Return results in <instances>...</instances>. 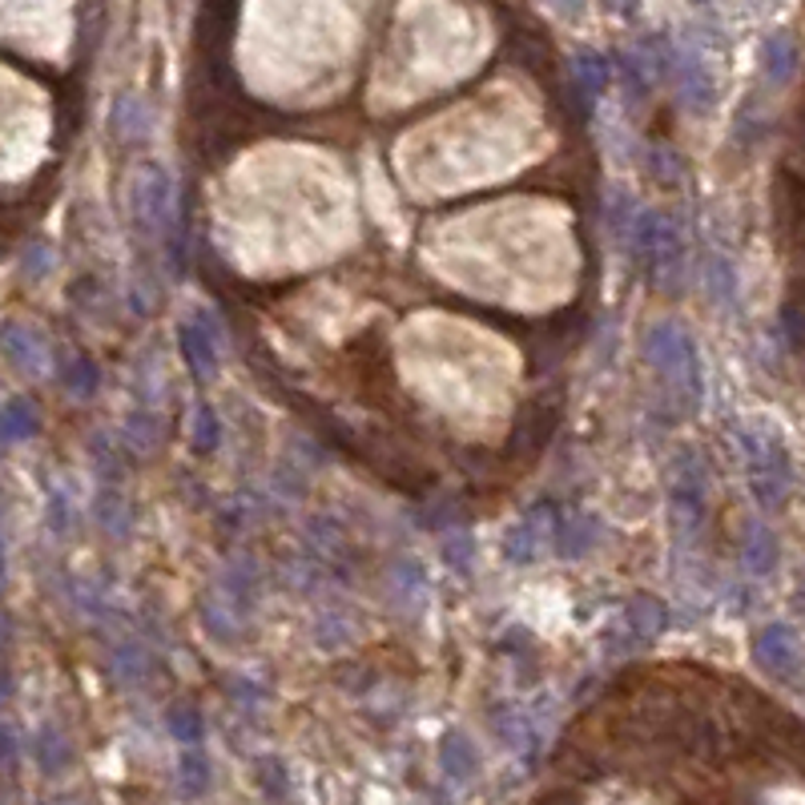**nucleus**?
I'll list each match as a JSON object with an SVG mask.
<instances>
[{"label":"nucleus","mask_w":805,"mask_h":805,"mask_svg":"<svg viewBox=\"0 0 805 805\" xmlns=\"http://www.w3.org/2000/svg\"><path fill=\"white\" fill-rule=\"evenodd\" d=\"M177 347H182V359L198 379H210L218 371V327H214L210 314H194V319L182 322Z\"/></svg>","instance_id":"obj_10"},{"label":"nucleus","mask_w":805,"mask_h":805,"mask_svg":"<svg viewBox=\"0 0 805 805\" xmlns=\"http://www.w3.org/2000/svg\"><path fill=\"white\" fill-rule=\"evenodd\" d=\"M705 287H709V295H713V302H729V298L737 295V278H733V266H729L725 258H709Z\"/></svg>","instance_id":"obj_23"},{"label":"nucleus","mask_w":805,"mask_h":805,"mask_svg":"<svg viewBox=\"0 0 805 805\" xmlns=\"http://www.w3.org/2000/svg\"><path fill=\"white\" fill-rule=\"evenodd\" d=\"M37 427H41V411H37L33 399H9L4 403V415H0V431H4V443H21V440H33Z\"/></svg>","instance_id":"obj_18"},{"label":"nucleus","mask_w":805,"mask_h":805,"mask_svg":"<svg viewBox=\"0 0 805 805\" xmlns=\"http://www.w3.org/2000/svg\"><path fill=\"white\" fill-rule=\"evenodd\" d=\"M608 81H612V65H608L605 56L592 53V49H585V53L572 56V105L580 117H588L596 105V97L608 89Z\"/></svg>","instance_id":"obj_13"},{"label":"nucleus","mask_w":805,"mask_h":805,"mask_svg":"<svg viewBox=\"0 0 805 805\" xmlns=\"http://www.w3.org/2000/svg\"><path fill=\"white\" fill-rule=\"evenodd\" d=\"M548 4L560 12V17H580V12H585V0H548Z\"/></svg>","instance_id":"obj_30"},{"label":"nucleus","mask_w":805,"mask_h":805,"mask_svg":"<svg viewBox=\"0 0 805 805\" xmlns=\"http://www.w3.org/2000/svg\"><path fill=\"white\" fill-rule=\"evenodd\" d=\"M741 452H745V472H750V487L762 508H782L789 496V460L785 447L773 435L762 431H741Z\"/></svg>","instance_id":"obj_3"},{"label":"nucleus","mask_w":805,"mask_h":805,"mask_svg":"<svg viewBox=\"0 0 805 805\" xmlns=\"http://www.w3.org/2000/svg\"><path fill=\"white\" fill-rule=\"evenodd\" d=\"M705 504H709L705 467H701V460L693 452H681L673 467V524L681 531H693L705 519Z\"/></svg>","instance_id":"obj_4"},{"label":"nucleus","mask_w":805,"mask_h":805,"mask_svg":"<svg viewBox=\"0 0 805 805\" xmlns=\"http://www.w3.org/2000/svg\"><path fill=\"white\" fill-rule=\"evenodd\" d=\"M4 354H9L21 371H44L49 347H44L41 334L29 331V327H9V331H4Z\"/></svg>","instance_id":"obj_15"},{"label":"nucleus","mask_w":805,"mask_h":805,"mask_svg":"<svg viewBox=\"0 0 805 805\" xmlns=\"http://www.w3.org/2000/svg\"><path fill=\"white\" fill-rule=\"evenodd\" d=\"M608 9L620 12V17H629V12L637 9V0H608Z\"/></svg>","instance_id":"obj_31"},{"label":"nucleus","mask_w":805,"mask_h":805,"mask_svg":"<svg viewBox=\"0 0 805 805\" xmlns=\"http://www.w3.org/2000/svg\"><path fill=\"white\" fill-rule=\"evenodd\" d=\"M61 383H65V391H73L78 399H89L93 391H97V383H101L97 363H93V359H85V354L69 359L65 371H61Z\"/></svg>","instance_id":"obj_22"},{"label":"nucleus","mask_w":805,"mask_h":805,"mask_svg":"<svg viewBox=\"0 0 805 805\" xmlns=\"http://www.w3.org/2000/svg\"><path fill=\"white\" fill-rule=\"evenodd\" d=\"M169 729H174L182 741H198L202 737V718L198 713H189V709H177V713H169Z\"/></svg>","instance_id":"obj_29"},{"label":"nucleus","mask_w":805,"mask_h":805,"mask_svg":"<svg viewBox=\"0 0 805 805\" xmlns=\"http://www.w3.org/2000/svg\"><path fill=\"white\" fill-rule=\"evenodd\" d=\"M238 4L242 0H202L198 9V56H226L234 37V21H238Z\"/></svg>","instance_id":"obj_12"},{"label":"nucleus","mask_w":805,"mask_h":805,"mask_svg":"<svg viewBox=\"0 0 805 805\" xmlns=\"http://www.w3.org/2000/svg\"><path fill=\"white\" fill-rule=\"evenodd\" d=\"M644 359H649V367L661 371L664 383L684 391L689 407L701 399V359H696L693 339H689L681 327H673V322L652 327V331L644 334Z\"/></svg>","instance_id":"obj_2"},{"label":"nucleus","mask_w":805,"mask_h":805,"mask_svg":"<svg viewBox=\"0 0 805 805\" xmlns=\"http://www.w3.org/2000/svg\"><path fill=\"white\" fill-rule=\"evenodd\" d=\"M110 130L117 142H142L149 133V110H145L142 97H117L110 113Z\"/></svg>","instance_id":"obj_17"},{"label":"nucleus","mask_w":805,"mask_h":805,"mask_svg":"<svg viewBox=\"0 0 805 805\" xmlns=\"http://www.w3.org/2000/svg\"><path fill=\"white\" fill-rule=\"evenodd\" d=\"M440 765L452 782H467V777H475V770H479V750H475L464 733H447V737H443V750H440Z\"/></svg>","instance_id":"obj_16"},{"label":"nucleus","mask_w":805,"mask_h":805,"mask_svg":"<svg viewBox=\"0 0 805 805\" xmlns=\"http://www.w3.org/2000/svg\"><path fill=\"white\" fill-rule=\"evenodd\" d=\"M649 174L661 182V186H677L681 182V157L673 154V149H664V145H657L649 154Z\"/></svg>","instance_id":"obj_27"},{"label":"nucleus","mask_w":805,"mask_h":805,"mask_svg":"<svg viewBox=\"0 0 805 805\" xmlns=\"http://www.w3.org/2000/svg\"><path fill=\"white\" fill-rule=\"evenodd\" d=\"M629 246L637 258L640 275L649 287L661 290H681L684 275V242L681 226L661 210H637L629 226Z\"/></svg>","instance_id":"obj_1"},{"label":"nucleus","mask_w":805,"mask_h":805,"mask_svg":"<svg viewBox=\"0 0 805 805\" xmlns=\"http://www.w3.org/2000/svg\"><path fill=\"white\" fill-rule=\"evenodd\" d=\"M753 657L762 664V673L773 681H797L802 677V640L789 625H765L753 640Z\"/></svg>","instance_id":"obj_5"},{"label":"nucleus","mask_w":805,"mask_h":805,"mask_svg":"<svg viewBox=\"0 0 805 805\" xmlns=\"http://www.w3.org/2000/svg\"><path fill=\"white\" fill-rule=\"evenodd\" d=\"M53 270V250L44 242L29 246V255H24V278H33V282H41L44 275Z\"/></svg>","instance_id":"obj_28"},{"label":"nucleus","mask_w":805,"mask_h":805,"mask_svg":"<svg viewBox=\"0 0 805 805\" xmlns=\"http://www.w3.org/2000/svg\"><path fill=\"white\" fill-rule=\"evenodd\" d=\"M556 420H560V407L548 403V399H531L524 403L516 415V427H512V440H508V452L512 460H536V455L548 447L551 431H556Z\"/></svg>","instance_id":"obj_7"},{"label":"nucleus","mask_w":805,"mask_h":805,"mask_svg":"<svg viewBox=\"0 0 805 805\" xmlns=\"http://www.w3.org/2000/svg\"><path fill=\"white\" fill-rule=\"evenodd\" d=\"M556 540H560V519H551V508L540 504V508H531L528 516L512 528L504 551H508L512 564H531V560H540V551H548V544H556Z\"/></svg>","instance_id":"obj_8"},{"label":"nucleus","mask_w":805,"mask_h":805,"mask_svg":"<svg viewBox=\"0 0 805 805\" xmlns=\"http://www.w3.org/2000/svg\"><path fill=\"white\" fill-rule=\"evenodd\" d=\"M745 564H750L753 576H770L773 564H777V540L765 524H750L745 531Z\"/></svg>","instance_id":"obj_20"},{"label":"nucleus","mask_w":805,"mask_h":805,"mask_svg":"<svg viewBox=\"0 0 805 805\" xmlns=\"http://www.w3.org/2000/svg\"><path fill=\"white\" fill-rule=\"evenodd\" d=\"M596 540H600V519H592V516L560 519V540H556V548H560L564 556H585V551L596 548Z\"/></svg>","instance_id":"obj_19"},{"label":"nucleus","mask_w":805,"mask_h":805,"mask_svg":"<svg viewBox=\"0 0 805 805\" xmlns=\"http://www.w3.org/2000/svg\"><path fill=\"white\" fill-rule=\"evenodd\" d=\"M673 81H677V93H681L684 110H689V113H709V110H713L718 85H713L709 61L696 53V49H681V53H677Z\"/></svg>","instance_id":"obj_9"},{"label":"nucleus","mask_w":805,"mask_h":805,"mask_svg":"<svg viewBox=\"0 0 805 805\" xmlns=\"http://www.w3.org/2000/svg\"><path fill=\"white\" fill-rule=\"evenodd\" d=\"M189 440H194V452L210 455L221 440V427H218V415L210 407H198L194 411V431H189Z\"/></svg>","instance_id":"obj_24"},{"label":"nucleus","mask_w":805,"mask_h":805,"mask_svg":"<svg viewBox=\"0 0 805 805\" xmlns=\"http://www.w3.org/2000/svg\"><path fill=\"white\" fill-rule=\"evenodd\" d=\"M182 777H186V785L194 789V794L206 789L210 770H206V753L198 750V741H186V753H182Z\"/></svg>","instance_id":"obj_26"},{"label":"nucleus","mask_w":805,"mask_h":805,"mask_svg":"<svg viewBox=\"0 0 805 805\" xmlns=\"http://www.w3.org/2000/svg\"><path fill=\"white\" fill-rule=\"evenodd\" d=\"M664 625H669V608H664L661 600H652V596H637V600L620 612V625H617L620 649L617 652H632V649H640V644L657 640Z\"/></svg>","instance_id":"obj_11"},{"label":"nucleus","mask_w":805,"mask_h":805,"mask_svg":"<svg viewBox=\"0 0 805 805\" xmlns=\"http://www.w3.org/2000/svg\"><path fill=\"white\" fill-rule=\"evenodd\" d=\"M492 725H496L499 737L508 741V750H528V745H536V733H531L528 718H524L519 709H496V713H492Z\"/></svg>","instance_id":"obj_21"},{"label":"nucleus","mask_w":805,"mask_h":805,"mask_svg":"<svg viewBox=\"0 0 805 805\" xmlns=\"http://www.w3.org/2000/svg\"><path fill=\"white\" fill-rule=\"evenodd\" d=\"M166 210H169V174L162 166H145L142 174L133 177V189H130L133 226L142 234H157L166 226Z\"/></svg>","instance_id":"obj_6"},{"label":"nucleus","mask_w":805,"mask_h":805,"mask_svg":"<svg viewBox=\"0 0 805 805\" xmlns=\"http://www.w3.org/2000/svg\"><path fill=\"white\" fill-rule=\"evenodd\" d=\"M797 61H802V53H797V41L789 33H773L770 41H765L762 69H765V81H770V85H785V81L794 78Z\"/></svg>","instance_id":"obj_14"},{"label":"nucleus","mask_w":805,"mask_h":805,"mask_svg":"<svg viewBox=\"0 0 805 805\" xmlns=\"http://www.w3.org/2000/svg\"><path fill=\"white\" fill-rule=\"evenodd\" d=\"M33 757H37V765L41 770H61V765L69 762V750H65V741L56 737V729H41V737H37V745H33Z\"/></svg>","instance_id":"obj_25"}]
</instances>
